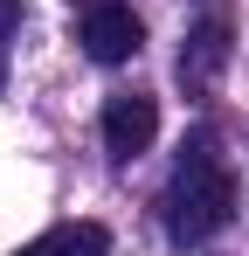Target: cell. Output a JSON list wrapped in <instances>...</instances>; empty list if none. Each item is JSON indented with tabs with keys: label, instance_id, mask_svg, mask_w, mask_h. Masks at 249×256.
I'll list each match as a JSON object with an SVG mask.
<instances>
[{
	"label": "cell",
	"instance_id": "obj_5",
	"mask_svg": "<svg viewBox=\"0 0 249 256\" xmlns=\"http://www.w3.org/2000/svg\"><path fill=\"white\" fill-rule=\"evenodd\" d=\"M21 256H111V236H104L97 222H62V228L35 236Z\"/></svg>",
	"mask_w": 249,
	"mask_h": 256
},
{
	"label": "cell",
	"instance_id": "obj_4",
	"mask_svg": "<svg viewBox=\"0 0 249 256\" xmlns=\"http://www.w3.org/2000/svg\"><path fill=\"white\" fill-rule=\"evenodd\" d=\"M222 62H228V14H222V7H208L201 21L187 28V48H180V84H187V90H214Z\"/></svg>",
	"mask_w": 249,
	"mask_h": 256
},
{
	"label": "cell",
	"instance_id": "obj_3",
	"mask_svg": "<svg viewBox=\"0 0 249 256\" xmlns=\"http://www.w3.org/2000/svg\"><path fill=\"white\" fill-rule=\"evenodd\" d=\"M152 138H160V104H152V97L124 90V97L104 104V152H111V160H138Z\"/></svg>",
	"mask_w": 249,
	"mask_h": 256
},
{
	"label": "cell",
	"instance_id": "obj_7",
	"mask_svg": "<svg viewBox=\"0 0 249 256\" xmlns=\"http://www.w3.org/2000/svg\"><path fill=\"white\" fill-rule=\"evenodd\" d=\"M90 7H97V0H90Z\"/></svg>",
	"mask_w": 249,
	"mask_h": 256
},
{
	"label": "cell",
	"instance_id": "obj_6",
	"mask_svg": "<svg viewBox=\"0 0 249 256\" xmlns=\"http://www.w3.org/2000/svg\"><path fill=\"white\" fill-rule=\"evenodd\" d=\"M14 28H21V0H0V48H7Z\"/></svg>",
	"mask_w": 249,
	"mask_h": 256
},
{
	"label": "cell",
	"instance_id": "obj_1",
	"mask_svg": "<svg viewBox=\"0 0 249 256\" xmlns=\"http://www.w3.org/2000/svg\"><path fill=\"white\" fill-rule=\"evenodd\" d=\"M166 236L173 242H208V236H222L228 222H236V173L214 160V146H208V132L194 146H180V166L166 180Z\"/></svg>",
	"mask_w": 249,
	"mask_h": 256
},
{
	"label": "cell",
	"instance_id": "obj_2",
	"mask_svg": "<svg viewBox=\"0 0 249 256\" xmlns=\"http://www.w3.org/2000/svg\"><path fill=\"white\" fill-rule=\"evenodd\" d=\"M76 42H83V56H90V62H132V56H138V42H146V21H138L124 0H97V7L83 14Z\"/></svg>",
	"mask_w": 249,
	"mask_h": 256
}]
</instances>
